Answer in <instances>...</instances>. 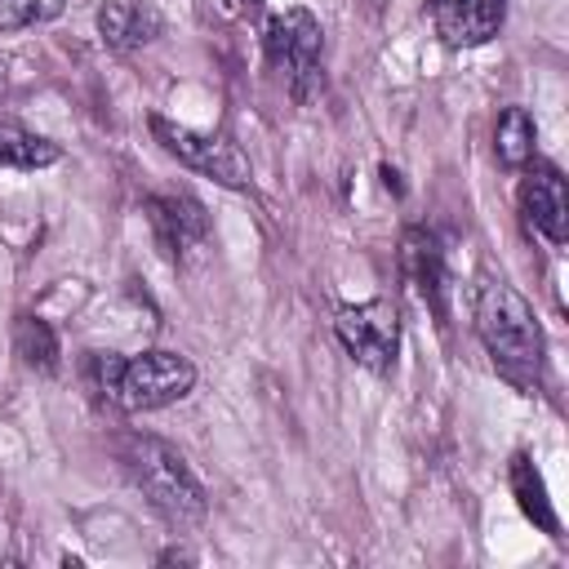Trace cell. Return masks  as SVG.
<instances>
[{
	"label": "cell",
	"mask_w": 569,
	"mask_h": 569,
	"mask_svg": "<svg viewBox=\"0 0 569 569\" xmlns=\"http://www.w3.org/2000/svg\"><path fill=\"white\" fill-rule=\"evenodd\" d=\"M147 124H151V138L160 142V151L173 156L182 169H191V173H200V178H213V182L227 187V191H244V187L253 182L249 156H244L231 138H222V133H200V129L178 124V120H169V116H151Z\"/></svg>",
	"instance_id": "obj_3"
},
{
	"label": "cell",
	"mask_w": 569,
	"mask_h": 569,
	"mask_svg": "<svg viewBox=\"0 0 569 569\" xmlns=\"http://www.w3.org/2000/svg\"><path fill=\"white\" fill-rule=\"evenodd\" d=\"M147 222H151L156 244L164 249L169 262H182L191 249H200V244L209 240V218H204V209H200L191 196H178V191L151 196V200H147Z\"/></svg>",
	"instance_id": "obj_8"
},
{
	"label": "cell",
	"mask_w": 569,
	"mask_h": 569,
	"mask_svg": "<svg viewBox=\"0 0 569 569\" xmlns=\"http://www.w3.org/2000/svg\"><path fill=\"white\" fill-rule=\"evenodd\" d=\"M427 4H431L436 36L449 49L489 44L502 31V18H507V0H427Z\"/></svg>",
	"instance_id": "obj_9"
},
{
	"label": "cell",
	"mask_w": 569,
	"mask_h": 569,
	"mask_svg": "<svg viewBox=\"0 0 569 569\" xmlns=\"http://www.w3.org/2000/svg\"><path fill=\"white\" fill-rule=\"evenodd\" d=\"M4 80H9V67H4V62H0V89H4Z\"/></svg>",
	"instance_id": "obj_17"
},
{
	"label": "cell",
	"mask_w": 569,
	"mask_h": 569,
	"mask_svg": "<svg viewBox=\"0 0 569 569\" xmlns=\"http://www.w3.org/2000/svg\"><path fill=\"white\" fill-rule=\"evenodd\" d=\"M400 271L405 280L413 284V293L436 311V320L445 325V253L436 244L431 231L422 227H409L400 236Z\"/></svg>",
	"instance_id": "obj_10"
},
{
	"label": "cell",
	"mask_w": 569,
	"mask_h": 569,
	"mask_svg": "<svg viewBox=\"0 0 569 569\" xmlns=\"http://www.w3.org/2000/svg\"><path fill=\"white\" fill-rule=\"evenodd\" d=\"M333 329H338V342L347 347V356L356 365H365L369 373H391L396 351H400V316L387 298L342 307Z\"/></svg>",
	"instance_id": "obj_6"
},
{
	"label": "cell",
	"mask_w": 569,
	"mask_h": 569,
	"mask_svg": "<svg viewBox=\"0 0 569 569\" xmlns=\"http://www.w3.org/2000/svg\"><path fill=\"white\" fill-rule=\"evenodd\" d=\"M58 156H62L58 142H49V138H40L22 124L0 120V164H9V169H49V164H58Z\"/></svg>",
	"instance_id": "obj_14"
},
{
	"label": "cell",
	"mask_w": 569,
	"mask_h": 569,
	"mask_svg": "<svg viewBox=\"0 0 569 569\" xmlns=\"http://www.w3.org/2000/svg\"><path fill=\"white\" fill-rule=\"evenodd\" d=\"M520 218L547 244H565L569 240V187H565V173L556 164H547V160H529L525 164Z\"/></svg>",
	"instance_id": "obj_7"
},
{
	"label": "cell",
	"mask_w": 569,
	"mask_h": 569,
	"mask_svg": "<svg viewBox=\"0 0 569 569\" xmlns=\"http://www.w3.org/2000/svg\"><path fill=\"white\" fill-rule=\"evenodd\" d=\"M533 142H538V129H533V116L525 107H502V116L493 120V151L507 169H525L533 160Z\"/></svg>",
	"instance_id": "obj_13"
},
{
	"label": "cell",
	"mask_w": 569,
	"mask_h": 569,
	"mask_svg": "<svg viewBox=\"0 0 569 569\" xmlns=\"http://www.w3.org/2000/svg\"><path fill=\"white\" fill-rule=\"evenodd\" d=\"M13 351L36 373H53L58 369V338H53L49 320H40V316H18L13 320Z\"/></svg>",
	"instance_id": "obj_15"
},
{
	"label": "cell",
	"mask_w": 569,
	"mask_h": 569,
	"mask_svg": "<svg viewBox=\"0 0 569 569\" xmlns=\"http://www.w3.org/2000/svg\"><path fill=\"white\" fill-rule=\"evenodd\" d=\"M267 58L271 67H280L293 84V98H307L320 80V49H325V31L316 22L311 9H284L267 18Z\"/></svg>",
	"instance_id": "obj_5"
},
{
	"label": "cell",
	"mask_w": 569,
	"mask_h": 569,
	"mask_svg": "<svg viewBox=\"0 0 569 569\" xmlns=\"http://www.w3.org/2000/svg\"><path fill=\"white\" fill-rule=\"evenodd\" d=\"M507 476H511V493H516L520 511H525L538 529H547V533L556 538V533H560V520H556V511H551L547 485H542L538 467L529 462V453H516V458H511V467H507Z\"/></svg>",
	"instance_id": "obj_12"
},
{
	"label": "cell",
	"mask_w": 569,
	"mask_h": 569,
	"mask_svg": "<svg viewBox=\"0 0 569 569\" xmlns=\"http://www.w3.org/2000/svg\"><path fill=\"white\" fill-rule=\"evenodd\" d=\"M129 471L138 480V489L169 516V520H200L209 498L200 489V480L191 476V467L182 462V453L156 436H133L129 440Z\"/></svg>",
	"instance_id": "obj_2"
},
{
	"label": "cell",
	"mask_w": 569,
	"mask_h": 569,
	"mask_svg": "<svg viewBox=\"0 0 569 569\" xmlns=\"http://www.w3.org/2000/svg\"><path fill=\"white\" fill-rule=\"evenodd\" d=\"M476 333H480L493 369L516 391L533 396L542 387L547 342H542V325L520 289H511L507 280H485L476 293Z\"/></svg>",
	"instance_id": "obj_1"
},
{
	"label": "cell",
	"mask_w": 569,
	"mask_h": 569,
	"mask_svg": "<svg viewBox=\"0 0 569 569\" xmlns=\"http://www.w3.org/2000/svg\"><path fill=\"white\" fill-rule=\"evenodd\" d=\"M196 387V365L178 351H142L129 356L120 369V387H116V405L124 413H151L164 405H178L187 391Z\"/></svg>",
	"instance_id": "obj_4"
},
{
	"label": "cell",
	"mask_w": 569,
	"mask_h": 569,
	"mask_svg": "<svg viewBox=\"0 0 569 569\" xmlns=\"http://www.w3.org/2000/svg\"><path fill=\"white\" fill-rule=\"evenodd\" d=\"M67 0H0V31H22V27H40L53 22L62 13Z\"/></svg>",
	"instance_id": "obj_16"
},
{
	"label": "cell",
	"mask_w": 569,
	"mask_h": 569,
	"mask_svg": "<svg viewBox=\"0 0 569 569\" xmlns=\"http://www.w3.org/2000/svg\"><path fill=\"white\" fill-rule=\"evenodd\" d=\"M98 36L107 49L129 53L138 44H151L160 36V13L151 0H102L98 9Z\"/></svg>",
	"instance_id": "obj_11"
}]
</instances>
